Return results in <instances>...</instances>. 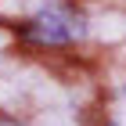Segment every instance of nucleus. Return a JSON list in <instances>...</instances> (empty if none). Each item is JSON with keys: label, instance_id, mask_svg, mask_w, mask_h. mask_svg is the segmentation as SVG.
<instances>
[{"label": "nucleus", "instance_id": "nucleus-1", "mask_svg": "<svg viewBox=\"0 0 126 126\" xmlns=\"http://www.w3.org/2000/svg\"><path fill=\"white\" fill-rule=\"evenodd\" d=\"M25 36L36 40V43H72V40L87 36V25L72 7H61V4H50L36 15V18L25 25Z\"/></svg>", "mask_w": 126, "mask_h": 126}, {"label": "nucleus", "instance_id": "nucleus-2", "mask_svg": "<svg viewBox=\"0 0 126 126\" xmlns=\"http://www.w3.org/2000/svg\"><path fill=\"white\" fill-rule=\"evenodd\" d=\"M105 126H126V87L112 90L108 112H105Z\"/></svg>", "mask_w": 126, "mask_h": 126}, {"label": "nucleus", "instance_id": "nucleus-3", "mask_svg": "<svg viewBox=\"0 0 126 126\" xmlns=\"http://www.w3.org/2000/svg\"><path fill=\"white\" fill-rule=\"evenodd\" d=\"M0 126H22V123H15V119H0Z\"/></svg>", "mask_w": 126, "mask_h": 126}]
</instances>
